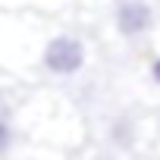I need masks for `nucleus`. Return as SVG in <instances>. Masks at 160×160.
I'll return each instance as SVG.
<instances>
[{"label":"nucleus","mask_w":160,"mask_h":160,"mask_svg":"<svg viewBox=\"0 0 160 160\" xmlns=\"http://www.w3.org/2000/svg\"><path fill=\"white\" fill-rule=\"evenodd\" d=\"M151 75H154V82H157V85H160V57H157V60H154V66H151Z\"/></svg>","instance_id":"4"},{"label":"nucleus","mask_w":160,"mask_h":160,"mask_svg":"<svg viewBox=\"0 0 160 160\" xmlns=\"http://www.w3.org/2000/svg\"><path fill=\"white\" fill-rule=\"evenodd\" d=\"M85 66V44L72 35H57L44 47V69L53 75H75Z\"/></svg>","instance_id":"1"},{"label":"nucleus","mask_w":160,"mask_h":160,"mask_svg":"<svg viewBox=\"0 0 160 160\" xmlns=\"http://www.w3.org/2000/svg\"><path fill=\"white\" fill-rule=\"evenodd\" d=\"M113 19H116V32H119V35L138 38V35L151 32V25H154V10H151V3H144V0H119Z\"/></svg>","instance_id":"2"},{"label":"nucleus","mask_w":160,"mask_h":160,"mask_svg":"<svg viewBox=\"0 0 160 160\" xmlns=\"http://www.w3.org/2000/svg\"><path fill=\"white\" fill-rule=\"evenodd\" d=\"M10 144H13V129H10V122L0 119V157L10 151Z\"/></svg>","instance_id":"3"}]
</instances>
